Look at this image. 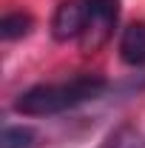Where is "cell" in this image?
Instances as JSON below:
<instances>
[{"label":"cell","mask_w":145,"mask_h":148,"mask_svg":"<svg viewBox=\"0 0 145 148\" xmlns=\"http://www.w3.org/2000/svg\"><path fill=\"white\" fill-rule=\"evenodd\" d=\"M83 6H85V32L80 43L85 51H94L114 34V26L120 20V0H83Z\"/></svg>","instance_id":"obj_2"},{"label":"cell","mask_w":145,"mask_h":148,"mask_svg":"<svg viewBox=\"0 0 145 148\" xmlns=\"http://www.w3.org/2000/svg\"><path fill=\"white\" fill-rule=\"evenodd\" d=\"M97 148H145V134L137 125H128L125 123L117 131H111Z\"/></svg>","instance_id":"obj_5"},{"label":"cell","mask_w":145,"mask_h":148,"mask_svg":"<svg viewBox=\"0 0 145 148\" xmlns=\"http://www.w3.org/2000/svg\"><path fill=\"white\" fill-rule=\"evenodd\" d=\"M120 57L128 66H145V20L128 23L120 34Z\"/></svg>","instance_id":"obj_4"},{"label":"cell","mask_w":145,"mask_h":148,"mask_svg":"<svg viewBox=\"0 0 145 148\" xmlns=\"http://www.w3.org/2000/svg\"><path fill=\"white\" fill-rule=\"evenodd\" d=\"M85 32V6L83 0H63L51 14V37L60 43L80 40Z\"/></svg>","instance_id":"obj_3"},{"label":"cell","mask_w":145,"mask_h":148,"mask_svg":"<svg viewBox=\"0 0 145 148\" xmlns=\"http://www.w3.org/2000/svg\"><path fill=\"white\" fill-rule=\"evenodd\" d=\"M105 88L108 83L100 74H80L68 83H43L20 94L14 100V111L23 117H51L97 100Z\"/></svg>","instance_id":"obj_1"},{"label":"cell","mask_w":145,"mask_h":148,"mask_svg":"<svg viewBox=\"0 0 145 148\" xmlns=\"http://www.w3.org/2000/svg\"><path fill=\"white\" fill-rule=\"evenodd\" d=\"M31 26H34L31 14H26V12H9L0 20V37L3 40H20V37H26L31 32Z\"/></svg>","instance_id":"obj_6"},{"label":"cell","mask_w":145,"mask_h":148,"mask_svg":"<svg viewBox=\"0 0 145 148\" xmlns=\"http://www.w3.org/2000/svg\"><path fill=\"white\" fill-rule=\"evenodd\" d=\"M37 134L29 125H3V137H0V148H34Z\"/></svg>","instance_id":"obj_7"}]
</instances>
